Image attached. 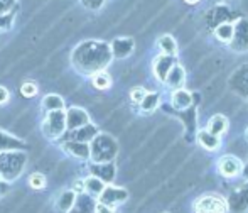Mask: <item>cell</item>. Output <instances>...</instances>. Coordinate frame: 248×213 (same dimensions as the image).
<instances>
[{"label":"cell","instance_id":"17","mask_svg":"<svg viewBox=\"0 0 248 213\" xmlns=\"http://www.w3.org/2000/svg\"><path fill=\"white\" fill-rule=\"evenodd\" d=\"M92 174H95L96 178H100L107 184H110L115 178V166L111 163H93Z\"/></svg>","mask_w":248,"mask_h":213},{"label":"cell","instance_id":"25","mask_svg":"<svg viewBox=\"0 0 248 213\" xmlns=\"http://www.w3.org/2000/svg\"><path fill=\"white\" fill-rule=\"evenodd\" d=\"M93 85L96 86L98 90H107V88H110V85H111V78H110V75H108L107 71H96L95 75H93Z\"/></svg>","mask_w":248,"mask_h":213},{"label":"cell","instance_id":"34","mask_svg":"<svg viewBox=\"0 0 248 213\" xmlns=\"http://www.w3.org/2000/svg\"><path fill=\"white\" fill-rule=\"evenodd\" d=\"M245 135H247V139H248V129H247V132H245Z\"/></svg>","mask_w":248,"mask_h":213},{"label":"cell","instance_id":"5","mask_svg":"<svg viewBox=\"0 0 248 213\" xmlns=\"http://www.w3.org/2000/svg\"><path fill=\"white\" fill-rule=\"evenodd\" d=\"M196 213H228V203L225 198L216 193H206L199 197L194 203Z\"/></svg>","mask_w":248,"mask_h":213},{"label":"cell","instance_id":"32","mask_svg":"<svg viewBox=\"0 0 248 213\" xmlns=\"http://www.w3.org/2000/svg\"><path fill=\"white\" fill-rule=\"evenodd\" d=\"M7 100H9V90L5 86H0V105L7 103Z\"/></svg>","mask_w":248,"mask_h":213},{"label":"cell","instance_id":"1","mask_svg":"<svg viewBox=\"0 0 248 213\" xmlns=\"http://www.w3.org/2000/svg\"><path fill=\"white\" fill-rule=\"evenodd\" d=\"M111 51L103 43H85L73 54V63L81 73H96L110 63Z\"/></svg>","mask_w":248,"mask_h":213},{"label":"cell","instance_id":"7","mask_svg":"<svg viewBox=\"0 0 248 213\" xmlns=\"http://www.w3.org/2000/svg\"><path fill=\"white\" fill-rule=\"evenodd\" d=\"M216 167H218V173L221 174L223 178H228V180L238 178L240 174L243 173V163L236 158V156H232V154L221 156V158L218 159Z\"/></svg>","mask_w":248,"mask_h":213},{"label":"cell","instance_id":"6","mask_svg":"<svg viewBox=\"0 0 248 213\" xmlns=\"http://www.w3.org/2000/svg\"><path fill=\"white\" fill-rule=\"evenodd\" d=\"M127 200H128V191L125 188H117V186H111V184H107L105 190L100 193V197L96 198V201L113 208L124 205Z\"/></svg>","mask_w":248,"mask_h":213},{"label":"cell","instance_id":"21","mask_svg":"<svg viewBox=\"0 0 248 213\" xmlns=\"http://www.w3.org/2000/svg\"><path fill=\"white\" fill-rule=\"evenodd\" d=\"M157 44H159L160 51L162 54H170V56H176L177 54V44H176V39L169 34H164L157 39Z\"/></svg>","mask_w":248,"mask_h":213},{"label":"cell","instance_id":"29","mask_svg":"<svg viewBox=\"0 0 248 213\" xmlns=\"http://www.w3.org/2000/svg\"><path fill=\"white\" fill-rule=\"evenodd\" d=\"M95 213H120V212H118L117 208L108 207V205H103V203H100V201H96V203H95Z\"/></svg>","mask_w":248,"mask_h":213},{"label":"cell","instance_id":"8","mask_svg":"<svg viewBox=\"0 0 248 213\" xmlns=\"http://www.w3.org/2000/svg\"><path fill=\"white\" fill-rule=\"evenodd\" d=\"M98 134V129L93 124H85L83 127H78L75 131H68V135L62 134V141H79V142H92L95 139V135Z\"/></svg>","mask_w":248,"mask_h":213},{"label":"cell","instance_id":"12","mask_svg":"<svg viewBox=\"0 0 248 213\" xmlns=\"http://www.w3.org/2000/svg\"><path fill=\"white\" fill-rule=\"evenodd\" d=\"M184 82H186V71L181 65H174L170 68V71L167 73L166 80H164V85L170 90H177V88H183Z\"/></svg>","mask_w":248,"mask_h":213},{"label":"cell","instance_id":"28","mask_svg":"<svg viewBox=\"0 0 248 213\" xmlns=\"http://www.w3.org/2000/svg\"><path fill=\"white\" fill-rule=\"evenodd\" d=\"M145 93H147V90L145 88H142V86H135L134 90L130 92V98H132V102L134 103H140L142 102V98L145 97Z\"/></svg>","mask_w":248,"mask_h":213},{"label":"cell","instance_id":"2","mask_svg":"<svg viewBox=\"0 0 248 213\" xmlns=\"http://www.w3.org/2000/svg\"><path fill=\"white\" fill-rule=\"evenodd\" d=\"M27 163V154L22 149H10L0 152V178L9 183L16 181L22 174Z\"/></svg>","mask_w":248,"mask_h":213},{"label":"cell","instance_id":"13","mask_svg":"<svg viewBox=\"0 0 248 213\" xmlns=\"http://www.w3.org/2000/svg\"><path fill=\"white\" fill-rule=\"evenodd\" d=\"M198 142L202 149H206V151H209V152H215L221 147V137L211 134L208 129H201V131L198 132Z\"/></svg>","mask_w":248,"mask_h":213},{"label":"cell","instance_id":"11","mask_svg":"<svg viewBox=\"0 0 248 213\" xmlns=\"http://www.w3.org/2000/svg\"><path fill=\"white\" fill-rule=\"evenodd\" d=\"M90 122V115L83 108H69L66 112V131H75L78 127H83Z\"/></svg>","mask_w":248,"mask_h":213},{"label":"cell","instance_id":"20","mask_svg":"<svg viewBox=\"0 0 248 213\" xmlns=\"http://www.w3.org/2000/svg\"><path fill=\"white\" fill-rule=\"evenodd\" d=\"M139 105H140V110L144 112V114H152V112H155L157 107L160 105V95L155 92H147Z\"/></svg>","mask_w":248,"mask_h":213},{"label":"cell","instance_id":"18","mask_svg":"<svg viewBox=\"0 0 248 213\" xmlns=\"http://www.w3.org/2000/svg\"><path fill=\"white\" fill-rule=\"evenodd\" d=\"M206 129H208L211 134L221 137L223 134H226V132H228V118H226L225 115H221V114L213 115V117L208 120V127H206Z\"/></svg>","mask_w":248,"mask_h":213},{"label":"cell","instance_id":"27","mask_svg":"<svg viewBox=\"0 0 248 213\" xmlns=\"http://www.w3.org/2000/svg\"><path fill=\"white\" fill-rule=\"evenodd\" d=\"M20 93H22V97H26V98H32V97L37 93V86L34 85V83L27 82L20 86Z\"/></svg>","mask_w":248,"mask_h":213},{"label":"cell","instance_id":"10","mask_svg":"<svg viewBox=\"0 0 248 213\" xmlns=\"http://www.w3.org/2000/svg\"><path fill=\"white\" fill-rule=\"evenodd\" d=\"M62 151L76 159H90V144L79 141H62Z\"/></svg>","mask_w":248,"mask_h":213},{"label":"cell","instance_id":"22","mask_svg":"<svg viewBox=\"0 0 248 213\" xmlns=\"http://www.w3.org/2000/svg\"><path fill=\"white\" fill-rule=\"evenodd\" d=\"M233 34H235V26H233V24H228V22L219 24L215 31L216 39L221 41V43H232Z\"/></svg>","mask_w":248,"mask_h":213},{"label":"cell","instance_id":"16","mask_svg":"<svg viewBox=\"0 0 248 213\" xmlns=\"http://www.w3.org/2000/svg\"><path fill=\"white\" fill-rule=\"evenodd\" d=\"M76 198H78V193L75 190H64L61 191V195L56 200V208H58L61 213H69L73 210L76 203Z\"/></svg>","mask_w":248,"mask_h":213},{"label":"cell","instance_id":"19","mask_svg":"<svg viewBox=\"0 0 248 213\" xmlns=\"http://www.w3.org/2000/svg\"><path fill=\"white\" fill-rule=\"evenodd\" d=\"M115 58H127L134 51V41L132 39H115L110 48Z\"/></svg>","mask_w":248,"mask_h":213},{"label":"cell","instance_id":"31","mask_svg":"<svg viewBox=\"0 0 248 213\" xmlns=\"http://www.w3.org/2000/svg\"><path fill=\"white\" fill-rule=\"evenodd\" d=\"M83 3L88 9H98V7H101V3H103V0H83Z\"/></svg>","mask_w":248,"mask_h":213},{"label":"cell","instance_id":"23","mask_svg":"<svg viewBox=\"0 0 248 213\" xmlns=\"http://www.w3.org/2000/svg\"><path fill=\"white\" fill-rule=\"evenodd\" d=\"M10 149H24V142L16 141L10 135L0 132V152L2 151H10Z\"/></svg>","mask_w":248,"mask_h":213},{"label":"cell","instance_id":"26","mask_svg":"<svg viewBox=\"0 0 248 213\" xmlns=\"http://www.w3.org/2000/svg\"><path fill=\"white\" fill-rule=\"evenodd\" d=\"M29 186L32 190H43L46 186V176L43 173H32L29 176Z\"/></svg>","mask_w":248,"mask_h":213},{"label":"cell","instance_id":"30","mask_svg":"<svg viewBox=\"0 0 248 213\" xmlns=\"http://www.w3.org/2000/svg\"><path fill=\"white\" fill-rule=\"evenodd\" d=\"M9 190H10V183H9V181H5V180H2V178H0V198L5 197V195L9 193Z\"/></svg>","mask_w":248,"mask_h":213},{"label":"cell","instance_id":"9","mask_svg":"<svg viewBox=\"0 0 248 213\" xmlns=\"http://www.w3.org/2000/svg\"><path fill=\"white\" fill-rule=\"evenodd\" d=\"M176 65V56L170 54H159L154 59V75L160 83H164L167 73L170 71V68Z\"/></svg>","mask_w":248,"mask_h":213},{"label":"cell","instance_id":"3","mask_svg":"<svg viewBox=\"0 0 248 213\" xmlns=\"http://www.w3.org/2000/svg\"><path fill=\"white\" fill-rule=\"evenodd\" d=\"M118 146L108 134H96L90 142V159L93 163H111L117 156Z\"/></svg>","mask_w":248,"mask_h":213},{"label":"cell","instance_id":"14","mask_svg":"<svg viewBox=\"0 0 248 213\" xmlns=\"http://www.w3.org/2000/svg\"><path fill=\"white\" fill-rule=\"evenodd\" d=\"M105 186H107V183H105L103 180H100V178H96L95 174H90L88 178L83 180V191H85L88 197L95 198V200L100 197V193L105 190Z\"/></svg>","mask_w":248,"mask_h":213},{"label":"cell","instance_id":"15","mask_svg":"<svg viewBox=\"0 0 248 213\" xmlns=\"http://www.w3.org/2000/svg\"><path fill=\"white\" fill-rule=\"evenodd\" d=\"M170 103L176 110H187L191 105H193V95H191L187 90L183 88H177L174 90L172 97H170Z\"/></svg>","mask_w":248,"mask_h":213},{"label":"cell","instance_id":"33","mask_svg":"<svg viewBox=\"0 0 248 213\" xmlns=\"http://www.w3.org/2000/svg\"><path fill=\"white\" fill-rule=\"evenodd\" d=\"M186 2H187V3H196L198 0H186Z\"/></svg>","mask_w":248,"mask_h":213},{"label":"cell","instance_id":"24","mask_svg":"<svg viewBox=\"0 0 248 213\" xmlns=\"http://www.w3.org/2000/svg\"><path fill=\"white\" fill-rule=\"evenodd\" d=\"M43 108L47 112L51 110H62L64 108V102H62L61 97L58 95H47L46 98L43 100Z\"/></svg>","mask_w":248,"mask_h":213},{"label":"cell","instance_id":"4","mask_svg":"<svg viewBox=\"0 0 248 213\" xmlns=\"http://www.w3.org/2000/svg\"><path fill=\"white\" fill-rule=\"evenodd\" d=\"M66 132V112L51 110L47 112L46 120L43 122V134L47 139H59Z\"/></svg>","mask_w":248,"mask_h":213}]
</instances>
